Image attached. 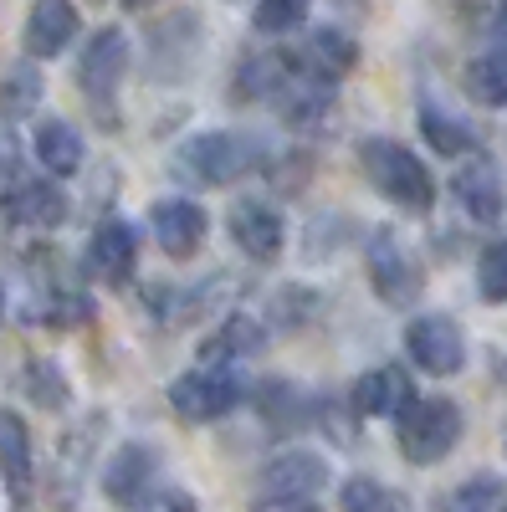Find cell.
Wrapping results in <instances>:
<instances>
[{
    "label": "cell",
    "mask_w": 507,
    "mask_h": 512,
    "mask_svg": "<svg viewBox=\"0 0 507 512\" xmlns=\"http://www.w3.org/2000/svg\"><path fill=\"white\" fill-rule=\"evenodd\" d=\"M226 226H231V241L251 256V262H277V256H282L287 226H282V216L267 200H236Z\"/></svg>",
    "instance_id": "obj_10"
},
{
    "label": "cell",
    "mask_w": 507,
    "mask_h": 512,
    "mask_svg": "<svg viewBox=\"0 0 507 512\" xmlns=\"http://www.w3.org/2000/svg\"><path fill=\"white\" fill-rule=\"evenodd\" d=\"M129 6H144V0H129Z\"/></svg>",
    "instance_id": "obj_34"
},
{
    "label": "cell",
    "mask_w": 507,
    "mask_h": 512,
    "mask_svg": "<svg viewBox=\"0 0 507 512\" xmlns=\"http://www.w3.org/2000/svg\"><path fill=\"white\" fill-rule=\"evenodd\" d=\"M123 72H129V36H123L118 26L93 31L88 52H82V62H77V82H82V93H88L98 108H113V93H118Z\"/></svg>",
    "instance_id": "obj_8"
},
{
    "label": "cell",
    "mask_w": 507,
    "mask_h": 512,
    "mask_svg": "<svg viewBox=\"0 0 507 512\" xmlns=\"http://www.w3.org/2000/svg\"><path fill=\"white\" fill-rule=\"evenodd\" d=\"M359 62V47L344 36V31H333V26H323V31H313V41H308V72H318V77H338V72H349Z\"/></svg>",
    "instance_id": "obj_21"
},
{
    "label": "cell",
    "mask_w": 507,
    "mask_h": 512,
    "mask_svg": "<svg viewBox=\"0 0 507 512\" xmlns=\"http://www.w3.org/2000/svg\"><path fill=\"white\" fill-rule=\"evenodd\" d=\"M257 410L277 425V431H298V425L313 420V395H303L298 384H287V379H272L257 390Z\"/></svg>",
    "instance_id": "obj_20"
},
{
    "label": "cell",
    "mask_w": 507,
    "mask_h": 512,
    "mask_svg": "<svg viewBox=\"0 0 507 512\" xmlns=\"http://www.w3.org/2000/svg\"><path fill=\"white\" fill-rule=\"evenodd\" d=\"M0 313H6V292H0Z\"/></svg>",
    "instance_id": "obj_33"
},
{
    "label": "cell",
    "mask_w": 507,
    "mask_h": 512,
    "mask_svg": "<svg viewBox=\"0 0 507 512\" xmlns=\"http://www.w3.org/2000/svg\"><path fill=\"white\" fill-rule=\"evenodd\" d=\"M467 93L482 108H507V47L502 52H482L467 67Z\"/></svg>",
    "instance_id": "obj_22"
},
{
    "label": "cell",
    "mask_w": 507,
    "mask_h": 512,
    "mask_svg": "<svg viewBox=\"0 0 507 512\" xmlns=\"http://www.w3.org/2000/svg\"><path fill=\"white\" fill-rule=\"evenodd\" d=\"M149 226H154V236H159L164 256H175V262L195 256V251H200V241H205V231H210L205 210H200L195 200H180V195L154 200V210H149Z\"/></svg>",
    "instance_id": "obj_12"
},
{
    "label": "cell",
    "mask_w": 507,
    "mask_h": 512,
    "mask_svg": "<svg viewBox=\"0 0 507 512\" xmlns=\"http://www.w3.org/2000/svg\"><path fill=\"white\" fill-rule=\"evenodd\" d=\"M420 128H426V139H431V149H441V154H477V134L461 118H451V113H441L436 103L431 108H420Z\"/></svg>",
    "instance_id": "obj_23"
},
{
    "label": "cell",
    "mask_w": 507,
    "mask_h": 512,
    "mask_svg": "<svg viewBox=\"0 0 507 512\" xmlns=\"http://www.w3.org/2000/svg\"><path fill=\"white\" fill-rule=\"evenodd\" d=\"M364 159V175L374 180V190L405 205V210H431L436 205V180H431V169L415 159V149L395 144V139H364L359 149Z\"/></svg>",
    "instance_id": "obj_1"
},
{
    "label": "cell",
    "mask_w": 507,
    "mask_h": 512,
    "mask_svg": "<svg viewBox=\"0 0 507 512\" xmlns=\"http://www.w3.org/2000/svg\"><path fill=\"white\" fill-rule=\"evenodd\" d=\"M477 287L492 303H507V241H492L477 262Z\"/></svg>",
    "instance_id": "obj_28"
},
{
    "label": "cell",
    "mask_w": 507,
    "mask_h": 512,
    "mask_svg": "<svg viewBox=\"0 0 507 512\" xmlns=\"http://www.w3.org/2000/svg\"><path fill=\"white\" fill-rule=\"evenodd\" d=\"M36 103H41V72L36 67H11L6 77H0V118L6 123L26 118Z\"/></svg>",
    "instance_id": "obj_24"
},
{
    "label": "cell",
    "mask_w": 507,
    "mask_h": 512,
    "mask_svg": "<svg viewBox=\"0 0 507 512\" xmlns=\"http://www.w3.org/2000/svg\"><path fill=\"white\" fill-rule=\"evenodd\" d=\"M72 36H77V6L72 0H36L31 16H26V31H21V47H26V57L47 62V57L67 52Z\"/></svg>",
    "instance_id": "obj_14"
},
{
    "label": "cell",
    "mask_w": 507,
    "mask_h": 512,
    "mask_svg": "<svg viewBox=\"0 0 507 512\" xmlns=\"http://www.w3.org/2000/svg\"><path fill=\"white\" fill-rule=\"evenodd\" d=\"M415 400L410 390V374L405 369H369L359 384H354V410L359 415H400L405 405Z\"/></svg>",
    "instance_id": "obj_18"
},
{
    "label": "cell",
    "mask_w": 507,
    "mask_h": 512,
    "mask_svg": "<svg viewBox=\"0 0 507 512\" xmlns=\"http://www.w3.org/2000/svg\"><path fill=\"white\" fill-rule=\"evenodd\" d=\"M446 512H507V482L502 477H467L451 497H446Z\"/></svg>",
    "instance_id": "obj_25"
},
{
    "label": "cell",
    "mask_w": 507,
    "mask_h": 512,
    "mask_svg": "<svg viewBox=\"0 0 507 512\" xmlns=\"http://www.w3.org/2000/svg\"><path fill=\"white\" fill-rule=\"evenodd\" d=\"M461 441V410L451 400H410L400 410V456L415 466H431L441 456H451V446Z\"/></svg>",
    "instance_id": "obj_3"
},
{
    "label": "cell",
    "mask_w": 507,
    "mask_h": 512,
    "mask_svg": "<svg viewBox=\"0 0 507 512\" xmlns=\"http://www.w3.org/2000/svg\"><path fill=\"white\" fill-rule=\"evenodd\" d=\"M287 512H318V507H287Z\"/></svg>",
    "instance_id": "obj_32"
},
{
    "label": "cell",
    "mask_w": 507,
    "mask_h": 512,
    "mask_svg": "<svg viewBox=\"0 0 507 512\" xmlns=\"http://www.w3.org/2000/svg\"><path fill=\"white\" fill-rule=\"evenodd\" d=\"M497 36H502V41H507V6H502V11H497Z\"/></svg>",
    "instance_id": "obj_31"
},
{
    "label": "cell",
    "mask_w": 507,
    "mask_h": 512,
    "mask_svg": "<svg viewBox=\"0 0 507 512\" xmlns=\"http://www.w3.org/2000/svg\"><path fill=\"white\" fill-rule=\"evenodd\" d=\"M88 262L103 282H129L134 277V262H139V231L129 221H103L93 231V246H88Z\"/></svg>",
    "instance_id": "obj_15"
},
{
    "label": "cell",
    "mask_w": 507,
    "mask_h": 512,
    "mask_svg": "<svg viewBox=\"0 0 507 512\" xmlns=\"http://www.w3.org/2000/svg\"><path fill=\"white\" fill-rule=\"evenodd\" d=\"M369 282H374V292L385 297L390 308H410L415 297H420V287H426V277H420L415 256H410V246L390 226H374V241H369Z\"/></svg>",
    "instance_id": "obj_6"
},
{
    "label": "cell",
    "mask_w": 507,
    "mask_h": 512,
    "mask_svg": "<svg viewBox=\"0 0 507 512\" xmlns=\"http://www.w3.org/2000/svg\"><path fill=\"white\" fill-rule=\"evenodd\" d=\"M267 349V328L251 318V313H231L216 333L205 338V364H236V359H251Z\"/></svg>",
    "instance_id": "obj_17"
},
{
    "label": "cell",
    "mask_w": 507,
    "mask_h": 512,
    "mask_svg": "<svg viewBox=\"0 0 507 512\" xmlns=\"http://www.w3.org/2000/svg\"><path fill=\"white\" fill-rule=\"evenodd\" d=\"M139 512H195V497L185 487H159L139 502Z\"/></svg>",
    "instance_id": "obj_30"
},
{
    "label": "cell",
    "mask_w": 507,
    "mask_h": 512,
    "mask_svg": "<svg viewBox=\"0 0 507 512\" xmlns=\"http://www.w3.org/2000/svg\"><path fill=\"white\" fill-rule=\"evenodd\" d=\"M241 395H246V384L231 364H200L169 384V405L185 420H221L241 405Z\"/></svg>",
    "instance_id": "obj_5"
},
{
    "label": "cell",
    "mask_w": 507,
    "mask_h": 512,
    "mask_svg": "<svg viewBox=\"0 0 507 512\" xmlns=\"http://www.w3.org/2000/svg\"><path fill=\"white\" fill-rule=\"evenodd\" d=\"M0 216L16 231H52L67 221V195L52 180H16L0 195Z\"/></svg>",
    "instance_id": "obj_9"
},
{
    "label": "cell",
    "mask_w": 507,
    "mask_h": 512,
    "mask_svg": "<svg viewBox=\"0 0 507 512\" xmlns=\"http://www.w3.org/2000/svg\"><path fill=\"white\" fill-rule=\"evenodd\" d=\"M0 477L16 507L31 502V431L16 410H0Z\"/></svg>",
    "instance_id": "obj_16"
},
{
    "label": "cell",
    "mask_w": 507,
    "mask_h": 512,
    "mask_svg": "<svg viewBox=\"0 0 507 512\" xmlns=\"http://www.w3.org/2000/svg\"><path fill=\"white\" fill-rule=\"evenodd\" d=\"M262 164V144L246 134H200L180 149V175L200 180V185H236L241 175Z\"/></svg>",
    "instance_id": "obj_2"
},
{
    "label": "cell",
    "mask_w": 507,
    "mask_h": 512,
    "mask_svg": "<svg viewBox=\"0 0 507 512\" xmlns=\"http://www.w3.org/2000/svg\"><path fill=\"white\" fill-rule=\"evenodd\" d=\"M154 477H159V456L149 446L129 441V446H118V456L103 466V492L118 507H139L154 492Z\"/></svg>",
    "instance_id": "obj_13"
},
{
    "label": "cell",
    "mask_w": 507,
    "mask_h": 512,
    "mask_svg": "<svg viewBox=\"0 0 507 512\" xmlns=\"http://www.w3.org/2000/svg\"><path fill=\"white\" fill-rule=\"evenodd\" d=\"M456 200L467 205V216L482 226H497L507 210V180L487 154H467V164L456 169Z\"/></svg>",
    "instance_id": "obj_11"
},
{
    "label": "cell",
    "mask_w": 507,
    "mask_h": 512,
    "mask_svg": "<svg viewBox=\"0 0 507 512\" xmlns=\"http://www.w3.org/2000/svg\"><path fill=\"white\" fill-rule=\"evenodd\" d=\"M344 512H405V502L374 477H354L344 482Z\"/></svg>",
    "instance_id": "obj_26"
},
{
    "label": "cell",
    "mask_w": 507,
    "mask_h": 512,
    "mask_svg": "<svg viewBox=\"0 0 507 512\" xmlns=\"http://www.w3.org/2000/svg\"><path fill=\"white\" fill-rule=\"evenodd\" d=\"M36 159L47 175H77L82 169V134L62 118H47L36 128Z\"/></svg>",
    "instance_id": "obj_19"
},
{
    "label": "cell",
    "mask_w": 507,
    "mask_h": 512,
    "mask_svg": "<svg viewBox=\"0 0 507 512\" xmlns=\"http://www.w3.org/2000/svg\"><path fill=\"white\" fill-rule=\"evenodd\" d=\"M308 6L313 0H257V31H267V36H282V31H292V26H303L308 21Z\"/></svg>",
    "instance_id": "obj_27"
},
{
    "label": "cell",
    "mask_w": 507,
    "mask_h": 512,
    "mask_svg": "<svg viewBox=\"0 0 507 512\" xmlns=\"http://www.w3.org/2000/svg\"><path fill=\"white\" fill-rule=\"evenodd\" d=\"M328 482V461L318 451H282L262 466L257 477V492H251V502L257 507H303L313 492H323Z\"/></svg>",
    "instance_id": "obj_4"
},
{
    "label": "cell",
    "mask_w": 507,
    "mask_h": 512,
    "mask_svg": "<svg viewBox=\"0 0 507 512\" xmlns=\"http://www.w3.org/2000/svg\"><path fill=\"white\" fill-rule=\"evenodd\" d=\"M26 384H31V400H41V405H62V379H57V369H47V364H36V369H26Z\"/></svg>",
    "instance_id": "obj_29"
},
{
    "label": "cell",
    "mask_w": 507,
    "mask_h": 512,
    "mask_svg": "<svg viewBox=\"0 0 507 512\" xmlns=\"http://www.w3.org/2000/svg\"><path fill=\"white\" fill-rule=\"evenodd\" d=\"M405 349H410L415 369H426V374H436V379H446V374H456L461 364H467V338H461L456 318H446V313L415 318V323L405 328Z\"/></svg>",
    "instance_id": "obj_7"
}]
</instances>
